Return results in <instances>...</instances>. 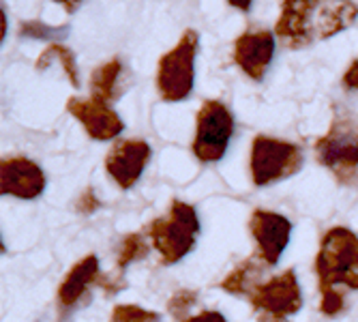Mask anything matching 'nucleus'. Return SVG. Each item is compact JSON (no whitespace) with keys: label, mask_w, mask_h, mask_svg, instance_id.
<instances>
[{"label":"nucleus","mask_w":358,"mask_h":322,"mask_svg":"<svg viewBox=\"0 0 358 322\" xmlns=\"http://www.w3.org/2000/svg\"><path fill=\"white\" fill-rule=\"evenodd\" d=\"M358 15L352 3H315V0H285L277 22V37L287 48H305L331 39L348 28Z\"/></svg>","instance_id":"nucleus-1"},{"label":"nucleus","mask_w":358,"mask_h":322,"mask_svg":"<svg viewBox=\"0 0 358 322\" xmlns=\"http://www.w3.org/2000/svg\"><path fill=\"white\" fill-rule=\"evenodd\" d=\"M315 273L322 293L358 290V239L348 228H331L322 237Z\"/></svg>","instance_id":"nucleus-2"},{"label":"nucleus","mask_w":358,"mask_h":322,"mask_svg":"<svg viewBox=\"0 0 358 322\" xmlns=\"http://www.w3.org/2000/svg\"><path fill=\"white\" fill-rule=\"evenodd\" d=\"M146 234L150 237L155 249L161 255L164 265H176L193 249L200 234V219L195 209L187 202L174 200L168 217L155 219Z\"/></svg>","instance_id":"nucleus-3"},{"label":"nucleus","mask_w":358,"mask_h":322,"mask_svg":"<svg viewBox=\"0 0 358 322\" xmlns=\"http://www.w3.org/2000/svg\"><path fill=\"white\" fill-rule=\"evenodd\" d=\"M315 155L339 183L358 181V122L343 110L335 112L329 132L315 142Z\"/></svg>","instance_id":"nucleus-4"},{"label":"nucleus","mask_w":358,"mask_h":322,"mask_svg":"<svg viewBox=\"0 0 358 322\" xmlns=\"http://www.w3.org/2000/svg\"><path fill=\"white\" fill-rule=\"evenodd\" d=\"M200 35L195 30H185V35L174 50L161 56L157 71V88L161 99L180 102L187 99L193 90L195 78V54H198Z\"/></svg>","instance_id":"nucleus-5"},{"label":"nucleus","mask_w":358,"mask_h":322,"mask_svg":"<svg viewBox=\"0 0 358 322\" xmlns=\"http://www.w3.org/2000/svg\"><path fill=\"white\" fill-rule=\"evenodd\" d=\"M303 168V150L296 144L257 136L251 146V178L257 187L294 176Z\"/></svg>","instance_id":"nucleus-6"},{"label":"nucleus","mask_w":358,"mask_h":322,"mask_svg":"<svg viewBox=\"0 0 358 322\" xmlns=\"http://www.w3.org/2000/svg\"><path fill=\"white\" fill-rule=\"evenodd\" d=\"M234 134V116L221 102H204L198 112V125H195L193 153L204 164H215L223 159L230 138Z\"/></svg>","instance_id":"nucleus-7"},{"label":"nucleus","mask_w":358,"mask_h":322,"mask_svg":"<svg viewBox=\"0 0 358 322\" xmlns=\"http://www.w3.org/2000/svg\"><path fill=\"white\" fill-rule=\"evenodd\" d=\"M249 301L255 309H262L266 316L273 318L299 314L303 307V293L294 269H289L264 284H257L249 293Z\"/></svg>","instance_id":"nucleus-8"},{"label":"nucleus","mask_w":358,"mask_h":322,"mask_svg":"<svg viewBox=\"0 0 358 322\" xmlns=\"http://www.w3.org/2000/svg\"><path fill=\"white\" fill-rule=\"evenodd\" d=\"M249 230L257 243L255 255L259 260H264L268 267H275L289 243L292 221L281 213L255 211L249 221Z\"/></svg>","instance_id":"nucleus-9"},{"label":"nucleus","mask_w":358,"mask_h":322,"mask_svg":"<svg viewBox=\"0 0 358 322\" xmlns=\"http://www.w3.org/2000/svg\"><path fill=\"white\" fill-rule=\"evenodd\" d=\"M43 170L26 157H11L0 164V191L3 196L20 200H35L45 191Z\"/></svg>","instance_id":"nucleus-10"},{"label":"nucleus","mask_w":358,"mask_h":322,"mask_svg":"<svg viewBox=\"0 0 358 322\" xmlns=\"http://www.w3.org/2000/svg\"><path fill=\"white\" fill-rule=\"evenodd\" d=\"M150 161V144L144 140H122L112 146L106 159L108 174L122 187H134Z\"/></svg>","instance_id":"nucleus-11"},{"label":"nucleus","mask_w":358,"mask_h":322,"mask_svg":"<svg viewBox=\"0 0 358 322\" xmlns=\"http://www.w3.org/2000/svg\"><path fill=\"white\" fill-rule=\"evenodd\" d=\"M275 56V37L268 30H247L234 43V62L255 82L264 80Z\"/></svg>","instance_id":"nucleus-12"},{"label":"nucleus","mask_w":358,"mask_h":322,"mask_svg":"<svg viewBox=\"0 0 358 322\" xmlns=\"http://www.w3.org/2000/svg\"><path fill=\"white\" fill-rule=\"evenodd\" d=\"M67 110L71 112V116H76L84 125L88 136L94 140H101V142L112 140L120 136L124 129V122L120 120V116L108 104L94 99V97H90V99L71 97L67 102Z\"/></svg>","instance_id":"nucleus-13"},{"label":"nucleus","mask_w":358,"mask_h":322,"mask_svg":"<svg viewBox=\"0 0 358 322\" xmlns=\"http://www.w3.org/2000/svg\"><path fill=\"white\" fill-rule=\"evenodd\" d=\"M99 279V258L86 255L67 273L58 290V303L64 312L73 309L88 293V288Z\"/></svg>","instance_id":"nucleus-14"},{"label":"nucleus","mask_w":358,"mask_h":322,"mask_svg":"<svg viewBox=\"0 0 358 322\" xmlns=\"http://www.w3.org/2000/svg\"><path fill=\"white\" fill-rule=\"evenodd\" d=\"M122 71H124V67H122L120 58H112L106 64H101V67L92 74V80H90V90H92L94 99H99L103 104L116 99L120 92Z\"/></svg>","instance_id":"nucleus-15"},{"label":"nucleus","mask_w":358,"mask_h":322,"mask_svg":"<svg viewBox=\"0 0 358 322\" xmlns=\"http://www.w3.org/2000/svg\"><path fill=\"white\" fill-rule=\"evenodd\" d=\"M264 269H268V265L264 260H259L257 255L247 258L245 262H241L230 275L223 279L221 288L225 290V293H230V295H245V297H249V293L257 286V277L262 275Z\"/></svg>","instance_id":"nucleus-16"},{"label":"nucleus","mask_w":358,"mask_h":322,"mask_svg":"<svg viewBox=\"0 0 358 322\" xmlns=\"http://www.w3.org/2000/svg\"><path fill=\"white\" fill-rule=\"evenodd\" d=\"M52 62H58L60 67L64 69V74H67L69 82H71L73 86H80L78 60H76L73 52H71L67 46H62V43H54V46H50V48L39 56V60H37V69H39V71H43V69H48V67H50Z\"/></svg>","instance_id":"nucleus-17"},{"label":"nucleus","mask_w":358,"mask_h":322,"mask_svg":"<svg viewBox=\"0 0 358 322\" xmlns=\"http://www.w3.org/2000/svg\"><path fill=\"white\" fill-rule=\"evenodd\" d=\"M69 24L62 26H50L43 22H24L20 28V37L26 39H37V41H45V43H62L69 37Z\"/></svg>","instance_id":"nucleus-18"},{"label":"nucleus","mask_w":358,"mask_h":322,"mask_svg":"<svg viewBox=\"0 0 358 322\" xmlns=\"http://www.w3.org/2000/svg\"><path fill=\"white\" fill-rule=\"evenodd\" d=\"M146 255H148V243H146L144 234L142 232H131V234H127L118 245L116 267L120 271H124L129 265L142 260V258H146Z\"/></svg>","instance_id":"nucleus-19"},{"label":"nucleus","mask_w":358,"mask_h":322,"mask_svg":"<svg viewBox=\"0 0 358 322\" xmlns=\"http://www.w3.org/2000/svg\"><path fill=\"white\" fill-rule=\"evenodd\" d=\"M112 322H161V316L138 305H116L112 312Z\"/></svg>","instance_id":"nucleus-20"},{"label":"nucleus","mask_w":358,"mask_h":322,"mask_svg":"<svg viewBox=\"0 0 358 322\" xmlns=\"http://www.w3.org/2000/svg\"><path fill=\"white\" fill-rule=\"evenodd\" d=\"M195 301H198V293H193V290H180V293H176L170 303H168V312L174 316V318H182L187 320V314L189 309L195 305Z\"/></svg>","instance_id":"nucleus-21"},{"label":"nucleus","mask_w":358,"mask_h":322,"mask_svg":"<svg viewBox=\"0 0 358 322\" xmlns=\"http://www.w3.org/2000/svg\"><path fill=\"white\" fill-rule=\"evenodd\" d=\"M76 209H78V213H82V215H90V213H94L96 209H99V200H96V196H94V189H86L82 196L78 198V202H76Z\"/></svg>","instance_id":"nucleus-22"},{"label":"nucleus","mask_w":358,"mask_h":322,"mask_svg":"<svg viewBox=\"0 0 358 322\" xmlns=\"http://www.w3.org/2000/svg\"><path fill=\"white\" fill-rule=\"evenodd\" d=\"M343 88L345 90H358V58L352 62V67L343 76Z\"/></svg>","instance_id":"nucleus-23"},{"label":"nucleus","mask_w":358,"mask_h":322,"mask_svg":"<svg viewBox=\"0 0 358 322\" xmlns=\"http://www.w3.org/2000/svg\"><path fill=\"white\" fill-rule=\"evenodd\" d=\"M182 322H227V320H225V316L219 314V312H202V314L191 316V318H187V320H182Z\"/></svg>","instance_id":"nucleus-24"},{"label":"nucleus","mask_w":358,"mask_h":322,"mask_svg":"<svg viewBox=\"0 0 358 322\" xmlns=\"http://www.w3.org/2000/svg\"><path fill=\"white\" fill-rule=\"evenodd\" d=\"M230 7H236V9H241V11H249L253 5H251V3H230Z\"/></svg>","instance_id":"nucleus-25"},{"label":"nucleus","mask_w":358,"mask_h":322,"mask_svg":"<svg viewBox=\"0 0 358 322\" xmlns=\"http://www.w3.org/2000/svg\"><path fill=\"white\" fill-rule=\"evenodd\" d=\"M259 322H287L283 318H273V316H264V318H259Z\"/></svg>","instance_id":"nucleus-26"},{"label":"nucleus","mask_w":358,"mask_h":322,"mask_svg":"<svg viewBox=\"0 0 358 322\" xmlns=\"http://www.w3.org/2000/svg\"><path fill=\"white\" fill-rule=\"evenodd\" d=\"M5 35H7V15L3 11V39H5Z\"/></svg>","instance_id":"nucleus-27"}]
</instances>
